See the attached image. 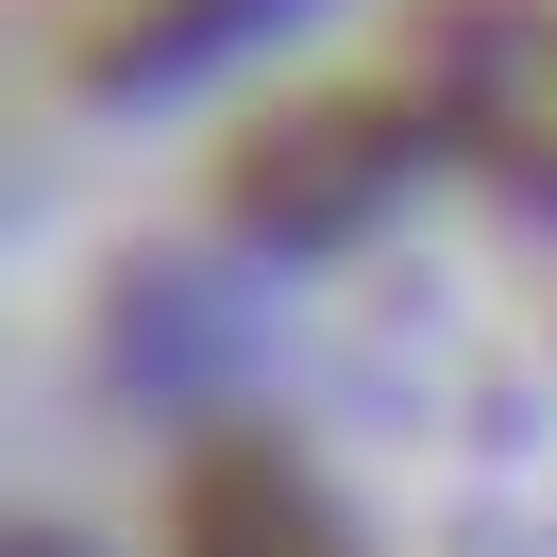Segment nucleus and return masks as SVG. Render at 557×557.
I'll use <instances>...</instances> for the list:
<instances>
[{
  "mask_svg": "<svg viewBox=\"0 0 557 557\" xmlns=\"http://www.w3.org/2000/svg\"><path fill=\"white\" fill-rule=\"evenodd\" d=\"M186 557H338V541H321L305 490H271V473H203V490H186Z\"/></svg>",
  "mask_w": 557,
  "mask_h": 557,
  "instance_id": "1",
  "label": "nucleus"
}]
</instances>
